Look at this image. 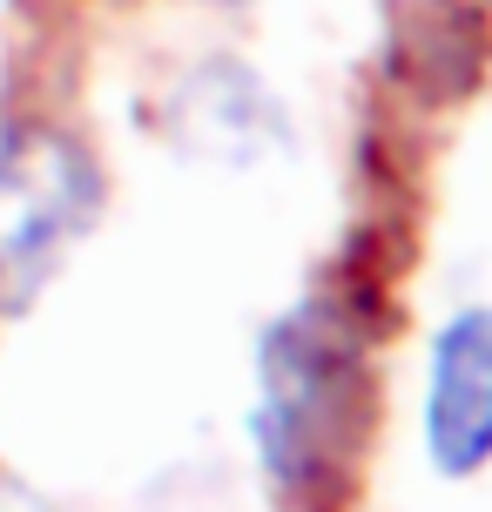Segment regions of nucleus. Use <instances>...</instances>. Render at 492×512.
Here are the masks:
<instances>
[{
	"label": "nucleus",
	"instance_id": "obj_3",
	"mask_svg": "<svg viewBox=\"0 0 492 512\" xmlns=\"http://www.w3.org/2000/svg\"><path fill=\"white\" fill-rule=\"evenodd\" d=\"M425 452L445 479H472L492 459V310L445 317L425 364Z\"/></svg>",
	"mask_w": 492,
	"mask_h": 512
},
{
	"label": "nucleus",
	"instance_id": "obj_4",
	"mask_svg": "<svg viewBox=\"0 0 492 512\" xmlns=\"http://www.w3.org/2000/svg\"><path fill=\"white\" fill-rule=\"evenodd\" d=\"M0 512H54V506H41V499L21 492V486H0Z\"/></svg>",
	"mask_w": 492,
	"mask_h": 512
},
{
	"label": "nucleus",
	"instance_id": "obj_2",
	"mask_svg": "<svg viewBox=\"0 0 492 512\" xmlns=\"http://www.w3.org/2000/svg\"><path fill=\"white\" fill-rule=\"evenodd\" d=\"M351 331L331 317V304L290 310L263 337V391H257V445L284 486L324 479L344 445L351 411Z\"/></svg>",
	"mask_w": 492,
	"mask_h": 512
},
{
	"label": "nucleus",
	"instance_id": "obj_1",
	"mask_svg": "<svg viewBox=\"0 0 492 512\" xmlns=\"http://www.w3.org/2000/svg\"><path fill=\"white\" fill-rule=\"evenodd\" d=\"M102 209V176L75 135L0 115V317L27 310Z\"/></svg>",
	"mask_w": 492,
	"mask_h": 512
}]
</instances>
